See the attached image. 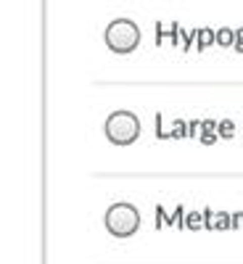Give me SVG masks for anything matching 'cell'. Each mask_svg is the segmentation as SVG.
Wrapping results in <instances>:
<instances>
[{"label":"cell","mask_w":243,"mask_h":264,"mask_svg":"<svg viewBox=\"0 0 243 264\" xmlns=\"http://www.w3.org/2000/svg\"><path fill=\"white\" fill-rule=\"evenodd\" d=\"M199 140L204 145H214L219 140V132H217V124L212 119H201V132H199Z\"/></svg>","instance_id":"8992f818"},{"label":"cell","mask_w":243,"mask_h":264,"mask_svg":"<svg viewBox=\"0 0 243 264\" xmlns=\"http://www.w3.org/2000/svg\"><path fill=\"white\" fill-rule=\"evenodd\" d=\"M204 227L206 230H230L233 227V214H225V212H212V209H204Z\"/></svg>","instance_id":"277c9868"},{"label":"cell","mask_w":243,"mask_h":264,"mask_svg":"<svg viewBox=\"0 0 243 264\" xmlns=\"http://www.w3.org/2000/svg\"><path fill=\"white\" fill-rule=\"evenodd\" d=\"M103 42L109 45L111 53L127 56V53L137 50V45H140V27L132 19H114L103 29Z\"/></svg>","instance_id":"6da1fadb"},{"label":"cell","mask_w":243,"mask_h":264,"mask_svg":"<svg viewBox=\"0 0 243 264\" xmlns=\"http://www.w3.org/2000/svg\"><path fill=\"white\" fill-rule=\"evenodd\" d=\"M185 214H188V212H185L182 206H177V209L172 212V225L180 227V230H185Z\"/></svg>","instance_id":"9a60e30c"},{"label":"cell","mask_w":243,"mask_h":264,"mask_svg":"<svg viewBox=\"0 0 243 264\" xmlns=\"http://www.w3.org/2000/svg\"><path fill=\"white\" fill-rule=\"evenodd\" d=\"M233 227H235V230H243V212L233 214Z\"/></svg>","instance_id":"e0dca14e"},{"label":"cell","mask_w":243,"mask_h":264,"mask_svg":"<svg viewBox=\"0 0 243 264\" xmlns=\"http://www.w3.org/2000/svg\"><path fill=\"white\" fill-rule=\"evenodd\" d=\"M217 45L219 48H233L235 45V29H230V27L217 29Z\"/></svg>","instance_id":"9c48e42d"},{"label":"cell","mask_w":243,"mask_h":264,"mask_svg":"<svg viewBox=\"0 0 243 264\" xmlns=\"http://www.w3.org/2000/svg\"><path fill=\"white\" fill-rule=\"evenodd\" d=\"M235 40H243V27H240V29H235Z\"/></svg>","instance_id":"d6986e66"},{"label":"cell","mask_w":243,"mask_h":264,"mask_svg":"<svg viewBox=\"0 0 243 264\" xmlns=\"http://www.w3.org/2000/svg\"><path fill=\"white\" fill-rule=\"evenodd\" d=\"M164 40H169L175 48H180V24L172 21V24H156V45H164Z\"/></svg>","instance_id":"5b68a950"},{"label":"cell","mask_w":243,"mask_h":264,"mask_svg":"<svg viewBox=\"0 0 243 264\" xmlns=\"http://www.w3.org/2000/svg\"><path fill=\"white\" fill-rule=\"evenodd\" d=\"M199 132H201V122L199 119H190L188 122V137H199Z\"/></svg>","instance_id":"2e32d148"},{"label":"cell","mask_w":243,"mask_h":264,"mask_svg":"<svg viewBox=\"0 0 243 264\" xmlns=\"http://www.w3.org/2000/svg\"><path fill=\"white\" fill-rule=\"evenodd\" d=\"M103 135L114 145H130L140 137V119L132 111H114L103 122Z\"/></svg>","instance_id":"7a4b0ae2"},{"label":"cell","mask_w":243,"mask_h":264,"mask_svg":"<svg viewBox=\"0 0 243 264\" xmlns=\"http://www.w3.org/2000/svg\"><path fill=\"white\" fill-rule=\"evenodd\" d=\"M172 127H175V137H172V140H182V137H188V122L175 119V122H172Z\"/></svg>","instance_id":"5bb4252c"},{"label":"cell","mask_w":243,"mask_h":264,"mask_svg":"<svg viewBox=\"0 0 243 264\" xmlns=\"http://www.w3.org/2000/svg\"><path fill=\"white\" fill-rule=\"evenodd\" d=\"M204 227V212H188L185 214V230H201Z\"/></svg>","instance_id":"7c38bea8"},{"label":"cell","mask_w":243,"mask_h":264,"mask_svg":"<svg viewBox=\"0 0 243 264\" xmlns=\"http://www.w3.org/2000/svg\"><path fill=\"white\" fill-rule=\"evenodd\" d=\"M233 48H235V53H243V40H235Z\"/></svg>","instance_id":"ac0fdd59"},{"label":"cell","mask_w":243,"mask_h":264,"mask_svg":"<svg viewBox=\"0 0 243 264\" xmlns=\"http://www.w3.org/2000/svg\"><path fill=\"white\" fill-rule=\"evenodd\" d=\"M193 45H196V29H182L180 27V50L182 53H190L193 50Z\"/></svg>","instance_id":"30bf717a"},{"label":"cell","mask_w":243,"mask_h":264,"mask_svg":"<svg viewBox=\"0 0 243 264\" xmlns=\"http://www.w3.org/2000/svg\"><path fill=\"white\" fill-rule=\"evenodd\" d=\"M154 124H156V137H159V140H169V137H175V127H167L164 114H156Z\"/></svg>","instance_id":"ba28073f"},{"label":"cell","mask_w":243,"mask_h":264,"mask_svg":"<svg viewBox=\"0 0 243 264\" xmlns=\"http://www.w3.org/2000/svg\"><path fill=\"white\" fill-rule=\"evenodd\" d=\"M217 132H219V140H233L235 137V124L230 119H222V122H217Z\"/></svg>","instance_id":"8fae6325"},{"label":"cell","mask_w":243,"mask_h":264,"mask_svg":"<svg viewBox=\"0 0 243 264\" xmlns=\"http://www.w3.org/2000/svg\"><path fill=\"white\" fill-rule=\"evenodd\" d=\"M103 225H106V230L114 238H130L137 233V227H140V212H137L132 203L119 201V203L109 206L106 217H103Z\"/></svg>","instance_id":"3957f363"},{"label":"cell","mask_w":243,"mask_h":264,"mask_svg":"<svg viewBox=\"0 0 243 264\" xmlns=\"http://www.w3.org/2000/svg\"><path fill=\"white\" fill-rule=\"evenodd\" d=\"M156 227H172V214H167L164 206H156Z\"/></svg>","instance_id":"4fadbf2b"},{"label":"cell","mask_w":243,"mask_h":264,"mask_svg":"<svg viewBox=\"0 0 243 264\" xmlns=\"http://www.w3.org/2000/svg\"><path fill=\"white\" fill-rule=\"evenodd\" d=\"M214 42H217V29H209V27L196 29V50H206Z\"/></svg>","instance_id":"52a82bcc"}]
</instances>
